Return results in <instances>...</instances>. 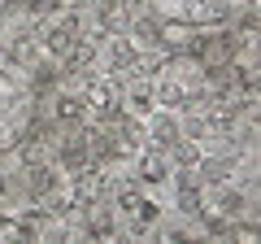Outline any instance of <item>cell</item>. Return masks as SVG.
<instances>
[{"label":"cell","instance_id":"obj_1","mask_svg":"<svg viewBox=\"0 0 261 244\" xmlns=\"http://www.w3.org/2000/svg\"><path fill=\"white\" fill-rule=\"evenodd\" d=\"M248 0H152V9L166 13L170 22H222L231 13H240Z\"/></svg>","mask_w":261,"mask_h":244}]
</instances>
